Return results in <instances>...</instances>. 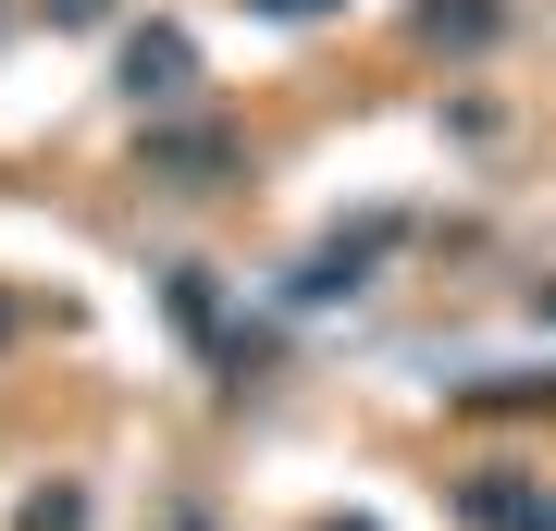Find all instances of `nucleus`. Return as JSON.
I'll return each instance as SVG.
<instances>
[{
  "instance_id": "nucleus-1",
  "label": "nucleus",
  "mask_w": 556,
  "mask_h": 531,
  "mask_svg": "<svg viewBox=\"0 0 556 531\" xmlns=\"http://www.w3.org/2000/svg\"><path fill=\"white\" fill-rule=\"evenodd\" d=\"M273 13H309V0H273Z\"/></svg>"
}]
</instances>
